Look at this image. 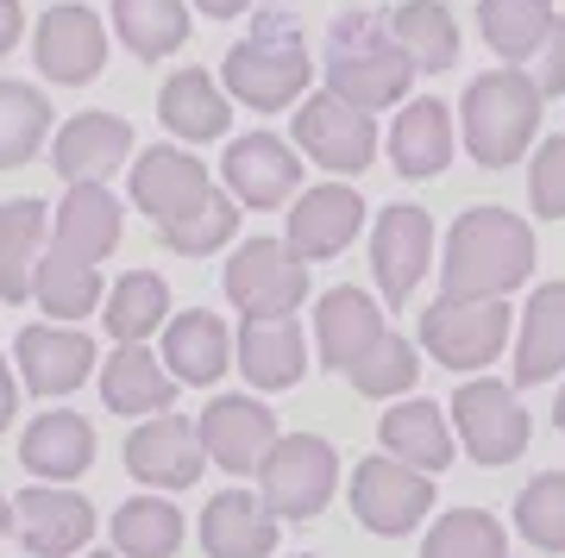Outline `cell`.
<instances>
[{
  "label": "cell",
  "mask_w": 565,
  "mask_h": 558,
  "mask_svg": "<svg viewBox=\"0 0 565 558\" xmlns=\"http://www.w3.org/2000/svg\"><path fill=\"white\" fill-rule=\"evenodd\" d=\"M126 158H132V126H126L120 114H76V120H63L57 139H51V163H57V176L70 182V189L107 182Z\"/></svg>",
  "instance_id": "ffe728a7"
},
{
  "label": "cell",
  "mask_w": 565,
  "mask_h": 558,
  "mask_svg": "<svg viewBox=\"0 0 565 558\" xmlns=\"http://www.w3.org/2000/svg\"><path fill=\"white\" fill-rule=\"evenodd\" d=\"M553 427L565 433V389H559V401H553Z\"/></svg>",
  "instance_id": "681fc988"
},
{
  "label": "cell",
  "mask_w": 565,
  "mask_h": 558,
  "mask_svg": "<svg viewBox=\"0 0 565 558\" xmlns=\"http://www.w3.org/2000/svg\"><path fill=\"white\" fill-rule=\"evenodd\" d=\"M202 552L207 558H270L277 552V515L258 490H214L202 508Z\"/></svg>",
  "instance_id": "44dd1931"
},
{
  "label": "cell",
  "mask_w": 565,
  "mask_h": 558,
  "mask_svg": "<svg viewBox=\"0 0 565 558\" xmlns=\"http://www.w3.org/2000/svg\"><path fill=\"white\" fill-rule=\"evenodd\" d=\"M541 95H565V20L553 13V25H546V44H541Z\"/></svg>",
  "instance_id": "ee69618b"
},
{
  "label": "cell",
  "mask_w": 565,
  "mask_h": 558,
  "mask_svg": "<svg viewBox=\"0 0 565 558\" xmlns=\"http://www.w3.org/2000/svg\"><path fill=\"white\" fill-rule=\"evenodd\" d=\"M13 527L32 558H82V546L95 539V502L63 483H39V490H20Z\"/></svg>",
  "instance_id": "7c38bea8"
},
{
  "label": "cell",
  "mask_w": 565,
  "mask_h": 558,
  "mask_svg": "<svg viewBox=\"0 0 565 558\" xmlns=\"http://www.w3.org/2000/svg\"><path fill=\"white\" fill-rule=\"evenodd\" d=\"M158 120L170 126V139L182 144H207V139H226V126H233V100H226V88L207 69H177V76L163 82L158 95Z\"/></svg>",
  "instance_id": "83f0119b"
},
{
  "label": "cell",
  "mask_w": 565,
  "mask_h": 558,
  "mask_svg": "<svg viewBox=\"0 0 565 558\" xmlns=\"http://www.w3.org/2000/svg\"><path fill=\"white\" fill-rule=\"evenodd\" d=\"M565 371V282L534 289L522 314V340H515V383H553Z\"/></svg>",
  "instance_id": "1f68e13d"
},
{
  "label": "cell",
  "mask_w": 565,
  "mask_h": 558,
  "mask_svg": "<svg viewBox=\"0 0 565 558\" xmlns=\"http://www.w3.org/2000/svg\"><path fill=\"white\" fill-rule=\"evenodd\" d=\"M82 558H120V552H114V546H107V552H82Z\"/></svg>",
  "instance_id": "f907efd6"
},
{
  "label": "cell",
  "mask_w": 565,
  "mask_h": 558,
  "mask_svg": "<svg viewBox=\"0 0 565 558\" xmlns=\"http://www.w3.org/2000/svg\"><path fill=\"white\" fill-rule=\"evenodd\" d=\"M20 464L39 483H76L95 464V427L76 408H44L20 439Z\"/></svg>",
  "instance_id": "cb8c5ba5"
},
{
  "label": "cell",
  "mask_w": 565,
  "mask_h": 558,
  "mask_svg": "<svg viewBox=\"0 0 565 558\" xmlns=\"http://www.w3.org/2000/svg\"><path fill=\"white\" fill-rule=\"evenodd\" d=\"M163 371L177 383H189V389L221 383L233 371V333H226V320L207 314V308L170 314V326H163Z\"/></svg>",
  "instance_id": "7402d4cb"
},
{
  "label": "cell",
  "mask_w": 565,
  "mask_h": 558,
  "mask_svg": "<svg viewBox=\"0 0 565 558\" xmlns=\"http://www.w3.org/2000/svg\"><path fill=\"white\" fill-rule=\"evenodd\" d=\"M20 32H25V7L20 0H0V57L20 44Z\"/></svg>",
  "instance_id": "bcb514c9"
},
{
  "label": "cell",
  "mask_w": 565,
  "mask_h": 558,
  "mask_svg": "<svg viewBox=\"0 0 565 558\" xmlns=\"http://www.w3.org/2000/svg\"><path fill=\"white\" fill-rule=\"evenodd\" d=\"M221 176L233 189L239 207H282V201L302 189V158L277 139V132H245V139L226 144L221 158Z\"/></svg>",
  "instance_id": "d6986e66"
},
{
  "label": "cell",
  "mask_w": 565,
  "mask_h": 558,
  "mask_svg": "<svg viewBox=\"0 0 565 558\" xmlns=\"http://www.w3.org/2000/svg\"><path fill=\"white\" fill-rule=\"evenodd\" d=\"M114 32L126 39V51L145 63L182 51L189 39V7L182 0H114Z\"/></svg>",
  "instance_id": "8d00e7d4"
},
{
  "label": "cell",
  "mask_w": 565,
  "mask_h": 558,
  "mask_svg": "<svg viewBox=\"0 0 565 558\" xmlns=\"http://www.w3.org/2000/svg\"><path fill=\"white\" fill-rule=\"evenodd\" d=\"M478 25H484V44L503 63H522L546 44V25H553V0H478Z\"/></svg>",
  "instance_id": "f35d334b"
},
{
  "label": "cell",
  "mask_w": 565,
  "mask_h": 558,
  "mask_svg": "<svg viewBox=\"0 0 565 558\" xmlns=\"http://www.w3.org/2000/svg\"><path fill=\"white\" fill-rule=\"evenodd\" d=\"M345 496H352V515H359L371 534H408V527H422L427 508H434V483L384 452V459L352 464V490H345Z\"/></svg>",
  "instance_id": "30bf717a"
},
{
  "label": "cell",
  "mask_w": 565,
  "mask_h": 558,
  "mask_svg": "<svg viewBox=\"0 0 565 558\" xmlns=\"http://www.w3.org/2000/svg\"><path fill=\"white\" fill-rule=\"evenodd\" d=\"M408 82H415V63L390 32V13H340L333 32H327V95H340L345 107L359 114H377V107H403Z\"/></svg>",
  "instance_id": "7a4b0ae2"
},
{
  "label": "cell",
  "mask_w": 565,
  "mask_h": 558,
  "mask_svg": "<svg viewBox=\"0 0 565 558\" xmlns=\"http://www.w3.org/2000/svg\"><path fill=\"white\" fill-rule=\"evenodd\" d=\"M32 57H39V69L57 82V88H82V82L102 76L107 32H102V20H95L88 7L63 0V7H44L39 32H32Z\"/></svg>",
  "instance_id": "2e32d148"
},
{
  "label": "cell",
  "mask_w": 565,
  "mask_h": 558,
  "mask_svg": "<svg viewBox=\"0 0 565 558\" xmlns=\"http://www.w3.org/2000/svg\"><path fill=\"white\" fill-rule=\"evenodd\" d=\"M390 32L408 51L415 76H440V69L459 63V20L446 13V0H403L390 13Z\"/></svg>",
  "instance_id": "d6a6232c"
},
{
  "label": "cell",
  "mask_w": 565,
  "mask_h": 558,
  "mask_svg": "<svg viewBox=\"0 0 565 558\" xmlns=\"http://www.w3.org/2000/svg\"><path fill=\"white\" fill-rule=\"evenodd\" d=\"M515 527H522L527 546L565 552V471H541V477L515 496Z\"/></svg>",
  "instance_id": "60d3db41"
},
{
  "label": "cell",
  "mask_w": 565,
  "mask_h": 558,
  "mask_svg": "<svg viewBox=\"0 0 565 558\" xmlns=\"http://www.w3.org/2000/svg\"><path fill=\"white\" fill-rule=\"evenodd\" d=\"M202 464H207L202 433L182 415H151L126 433V471L145 490H189V483H202Z\"/></svg>",
  "instance_id": "9a60e30c"
},
{
  "label": "cell",
  "mask_w": 565,
  "mask_h": 558,
  "mask_svg": "<svg viewBox=\"0 0 565 558\" xmlns=\"http://www.w3.org/2000/svg\"><path fill=\"white\" fill-rule=\"evenodd\" d=\"M107 333H114V345H145L151 333H163L170 326V282L158 277V270H126L114 289H107Z\"/></svg>",
  "instance_id": "836d02e7"
},
{
  "label": "cell",
  "mask_w": 565,
  "mask_h": 558,
  "mask_svg": "<svg viewBox=\"0 0 565 558\" xmlns=\"http://www.w3.org/2000/svg\"><path fill=\"white\" fill-rule=\"evenodd\" d=\"M541 82L522 69H484L459 100L465 151L484 170H509L527 158V144L541 139Z\"/></svg>",
  "instance_id": "5b68a950"
},
{
  "label": "cell",
  "mask_w": 565,
  "mask_h": 558,
  "mask_svg": "<svg viewBox=\"0 0 565 558\" xmlns=\"http://www.w3.org/2000/svg\"><path fill=\"white\" fill-rule=\"evenodd\" d=\"M340 490V452L315 433H289L258 464V496L277 521H315Z\"/></svg>",
  "instance_id": "8992f818"
},
{
  "label": "cell",
  "mask_w": 565,
  "mask_h": 558,
  "mask_svg": "<svg viewBox=\"0 0 565 558\" xmlns=\"http://www.w3.org/2000/svg\"><path fill=\"white\" fill-rule=\"evenodd\" d=\"M132 201L182 258H207L226 239H239V201L221 195L207 182V163L182 144H151L132 163Z\"/></svg>",
  "instance_id": "6da1fadb"
},
{
  "label": "cell",
  "mask_w": 565,
  "mask_h": 558,
  "mask_svg": "<svg viewBox=\"0 0 565 558\" xmlns=\"http://www.w3.org/2000/svg\"><path fill=\"white\" fill-rule=\"evenodd\" d=\"M422 558H509L503 521L484 515V508H452L427 527Z\"/></svg>",
  "instance_id": "ab89813d"
},
{
  "label": "cell",
  "mask_w": 565,
  "mask_h": 558,
  "mask_svg": "<svg viewBox=\"0 0 565 558\" xmlns=\"http://www.w3.org/2000/svg\"><path fill=\"white\" fill-rule=\"evenodd\" d=\"M345 377H352L359 396H403V389H415V377H422V358H415V345H408L403 333H384Z\"/></svg>",
  "instance_id": "b9f144b4"
},
{
  "label": "cell",
  "mask_w": 565,
  "mask_h": 558,
  "mask_svg": "<svg viewBox=\"0 0 565 558\" xmlns=\"http://www.w3.org/2000/svg\"><path fill=\"white\" fill-rule=\"evenodd\" d=\"M364 226V195L345 189V182H321V189H302V201L289 207V258L302 264H321V258H340L345 245L359 239Z\"/></svg>",
  "instance_id": "e0dca14e"
},
{
  "label": "cell",
  "mask_w": 565,
  "mask_h": 558,
  "mask_svg": "<svg viewBox=\"0 0 565 558\" xmlns=\"http://www.w3.org/2000/svg\"><path fill=\"white\" fill-rule=\"evenodd\" d=\"M296 139H302V151L315 163H327L333 176H359V170H371V158H377V126H371V114L345 107V100L327 95V88L302 100Z\"/></svg>",
  "instance_id": "4fadbf2b"
},
{
  "label": "cell",
  "mask_w": 565,
  "mask_h": 558,
  "mask_svg": "<svg viewBox=\"0 0 565 558\" xmlns=\"http://www.w3.org/2000/svg\"><path fill=\"white\" fill-rule=\"evenodd\" d=\"M452 427H459L465 452L478 464H490V471L515 464L527 452V408L497 377H478V383H465V389H452Z\"/></svg>",
  "instance_id": "9c48e42d"
},
{
  "label": "cell",
  "mask_w": 565,
  "mask_h": 558,
  "mask_svg": "<svg viewBox=\"0 0 565 558\" xmlns=\"http://www.w3.org/2000/svg\"><path fill=\"white\" fill-rule=\"evenodd\" d=\"M377 433H384L390 459L408 464V471H422V477H434V471H446V464H452V433H446L440 401H422V396L396 401Z\"/></svg>",
  "instance_id": "4dcf8cb0"
},
{
  "label": "cell",
  "mask_w": 565,
  "mask_h": 558,
  "mask_svg": "<svg viewBox=\"0 0 565 558\" xmlns=\"http://www.w3.org/2000/svg\"><path fill=\"white\" fill-rule=\"evenodd\" d=\"M527 201L541 219H565V132L534 144V170H527Z\"/></svg>",
  "instance_id": "7bdbcfd3"
},
{
  "label": "cell",
  "mask_w": 565,
  "mask_h": 558,
  "mask_svg": "<svg viewBox=\"0 0 565 558\" xmlns=\"http://www.w3.org/2000/svg\"><path fill=\"white\" fill-rule=\"evenodd\" d=\"M390 163H396L408 182L440 176L446 163H452V114H446L434 95L403 100V114L390 126Z\"/></svg>",
  "instance_id": "f1b7e54d"
},
{
  "label": "cell",
  "mask_w": 565,
  "mask_h": 558,
  "mask_svg": "<svg viewBox=\"0 0 565 558\" xmlns=\"http://www.w3.org/2000/svg\"><path fill=\"white\" fill-rule=\"evenodd\" d=\"M427 264H434V219H427V207H415V201L384 207L377 226H371V270H377V289L403 308V301L422 289Z\"/></svg>",
  "instance_id": "5bb4252c"
},
{
  "label": "cell",
  "mask_w": 565,
  "mask_h": 558,
  "mask_svg": "<svg viewBox=\"0 0 565 558\" xmlns=\"http://www.w3.org/2000/svg\"><path fill=\"white\" fill-rule=\"evenodd\" d=\"M107 539L120 558H177L182 546V508L170 496H132L114 508Z\"/></svg>",
  "instance_id": "e575fe53"
},
{
  "label": "cell",
  "mask_w": 565,
  "mask_h": 558,
  "mask_svg": "<svg viewBox=\"0 0 565 558\" xmlns=\"http://www.w3.org/2000/svg\"><path fill=\"white\" fill-rule=\"evenodd\" d=\"M422 345L427 358H440L446 371H484L490 358H503L509 345V301L440 296L422 314Z\"/></svg>",
  "instance_id": "ba28073f"
},
{
  "label": "cell",
  "mask_w": 565,
  "mask_h": 558,
  "mask_svg": "<svg viewBox=\"0 0 565 558\" xmlns=\"http://www.w3.org/2000/svg\"><path fill=\"white\" fill-rule=\"evenodd\" d=\"M51 139V100L32 82H0V170L32 163Z\"/></svg>",
  "instance_id": "74e56055"
},
{
  "label": "cell",
  "mask_w": 565,
  "mask_h": 558,
  "mask_svg": "<svg viewBox=\"0 0 565 558\" xmlns=\"http://www.w3.org/2000/svg\"><path fill=\"white\" fill-rule=\"evenodd\" d=\"M13 358H20V383L32 396L57 401V396H70V389L88 383V371H95V340L76 333V326L39 320V326H25L20 340H13Z\"/></svg>",
  "instance_id": "ac0fdd59"
},
{
  "label": "cell",
  "mask_w": 565,
  "mask_h": 558,
  "mask_svg": "<svg viewBox=\"0 0 565 558\" xmlns=\"http://www.w3.org/2000/svg\"><path fill=\"white\" fill-rule=\"evenodd\" d=\"M7 527H13V502L0 496V539H7Z\"/></svg>",
  "instance_id": "c3c4849f"
},
{
  "label": "cell",
  "mask_w": 565,
  "mask_h": 558,
  "mask_svg": "<svg viewBox=\"0 0 565 558\" xmlns=\"http://www.w3.org/2000/svg\"><path fill=\"white\" fill-rule=\"evenodd\" d=\"M296 558H315V552H296Z\"/></svg>",
  "instance_id": "816d5d0a"
},
{
  "label": "cell",
  "mask_w": 565,
  "mask_h": 558,
  "mask_svg": "<svg viewBox=\"0 0 565 558\" xmlns=\"http://www.w3.org/2000/svg\"><path fill=\"white\" fill-rule=\"evenodd\" d=\"M32 296L51 320H82L102 308V264H82L70 251H44L39 258V277H32Z\"/></svg>",
  "instance_id": "d590c367"
},
{
  "label": "cell",
  "mask_w": 565,
  "mask_h": 558,
  "mask_svg": "<svg viewBox=\"0 0 565 558\" xmlns=\"http://www.w3.org/2000/svg\"><path fill=\"white\" fill-rule=\"evenodd\" d=\"M308 296V264L289 258L282 239H245L226 258V301L245 320H296Z\"/></svg>",
  "instance_id": "52a82bcc"
},
{
  "label": "cell",
  "mask_w": 565,
  "mask_h": 558,
  "mask_svg": "<svg viewBox=\"0 0 565 558\" xmlns=\"http://www.w3.org/2000/svg\"><path fill=\"white\" fill-rule=\"evenodd\" d=\"M390 326H384V308L364 296V289H327L321 301H315V340H321V364L327 371H352V364L371 352V345L384 340Z\"/></svg>",
  "instance_id": "603a6c76"
},
{
  "label": "cell",
  "mask_w": 565,
  "mask_h": 558,
  "mask_svg": "<svg viewBox=\"0 0 565 558\" xmlns=\"http://www.w3.org/2000/svg\"><path fill=\"white\" fill-rule=\"evenodd\" d=\"M315 76V63H308V44H302V25L296 13H282V7H264L252 32H245L221 63V88L245 107H258V114H277V107H296Z\"/></svg>",
  "instance_id": "277c9868"
},
{
  "label": "cell",
  "mask_w": 565,
  "mask_h": 558,
  "mask_svg": "<svg viewBox=\"0 0 565 558\" xmlns=\"http://www.w3.org/2000/svg\"><path fill=\"white\" fill-rule=\"evenodd\" d=\"M51 251V207L44 201H7L0 207V301H25L39 258Z\"/></svg>",
  "instance_id": "f546056e"
},
{
  "label": "cell",
  "mask_w": 565,
  "mask_h": 558,
  "mask_svg": "<svg viewBox=\"0 0 565 558\" xmlns=\"http://www.w3.org/2000/svg\"><path fill=\"white\" fill-rule=\"evenodd\" d=\"M534 277V233L527 219L509 207H471L452 219L446 239V296L471 301H509V289H522Z\"/></svg>",
  "instance_id": "3957f363"
},
{
  "label": "cell",
  "mask_w": 565,
  "mask_h": 558,
  "mask_svg": "<svg viewBox=\"0 0 565 558\" xmlns=\"http://www.w3.org/2000/svg\"><path fill=\"white\" fill-rule=\"evenodd\" d=\"M177 401V377L163 371V358H151V345H114L102 364V408L126 420H151L170 415Z\"/></svg>",
  "instance_id": "d4e9b609"
},
{
  "label": "cell",
  "mask_w": 565,
  "mask_h": 558,
  "mask_svg": "<svg viewBox=\"0 0 565 558\" xmlns=\"http://www.w3.org/2000/svg\"><path fill=\"white\" fill-rule=\"evenodd\" d=\"M195 433H202V452L221 471L233 477H252L264 459H270V446H277V415H270V401L258 396H214L195 420Z\"/></svg>",
  "instance_id": "8fae6325"
},
{
  "label": "cell",
  "mask_w": 565,
  "mask_h": 558,
  "mask_svg": "<svg viewBox=\"0 0 565 558\" xmlns=\"http://www.w3.org/2000/svg\"><path fill=\"white\" fill-rule=\"evenodd\" d=\"M195 7H202L207 20H233V13H245V7H252V0H195Z\"/></svg>",
  "instance_id": "7dc6e473"
},
{
  "label": "cell",
  "mask_w": 565,
  "mask_h": 558,
  "mask_svg": "<svg viewBox=\"0 0 565 558\" xmlns=\"http://www.w3.org/2000/svg\"><path fill=\"white\" fill-rule=\"evenodd\" d=\"M120 233H126V207L107 195L102 182H82V189H70V195H63V207H57V219H51V245H57V251H70V258H82V264L114 258Z\"/></svg>",
  "instance_id": "484cf974"
},
{
  "label": "cell",
  "mask_w": 565,
  "mask_h": 558,
  "mask_svg": "<svg viewBox=\"0 0 565 558\" xmlns=\"http://www.w3.org/2000/svg\"><path fill=\"white\" fill-rule=\"evenodd\" d=\"M233 364L252 389H296L308 371V340L296 320H245L233 340Z\"/></svg>",
  "instance_id": "4316f807"
},
{
  "label": "cell",
  "mask_w": 565,
  "mask_h": 558,
  "mask_svg": "<svg viewBox=\"0 0 565 558\" xmlns=\"http://www.w3.org/2000/svg\"><path fill=\"white\" fill-rule=\"evenodd\" d=\"M20 377H13V364L0 358V433H7V427H13V415H20Z\"/></svg>",
  "instance_id": "f6af8a7d"
}]
</instances>
